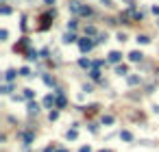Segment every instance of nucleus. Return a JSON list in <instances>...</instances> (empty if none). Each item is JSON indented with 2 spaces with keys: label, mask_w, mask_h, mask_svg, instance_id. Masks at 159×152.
Here are the masks:
<instances>
[{
  "label": "nucleus",
  "mask_w": 159,
  "mask_h": 152,
  "mask_svg": "<svg viewBox=\"0 0 159 152\" xmlns=\"http://www.w3.org/2000/svg\"><path fill=\"white\" fill-rule=\"evenodd\" d=\"M137 41H139V43H148V41H151V39H148V37H146V35H139V37H137Z\"/></svg>",
  "instance_id": "9"
},
{
  "label": "nucleus",
  "mask_w": 159,
  "mask_h": 152,
  "mask_svg": "<svg viewBox=\"0 0 159 152\" xmlns=\"http://www.w3.org/2000/svg\"><path fill=\"white\" fill-rule=\"evenodd\" d=\"M129 83H131V85H137L139 78H137V76H129Z\"/></svg>",
  "instance_id": "10"
},
{
  "label": "nucleus",
  "mask_w": 159,
  "mask_h": 152,
  "mask_svg": "<svg viewBox=\"0 0 159 152\" xmlns=\"http://www.w3.org/2000/svg\"><path fill=\"white\" fill-rule=\"evenodd\" d=\"M46 152H55V148H46Z\"/></svg>",
  "instance_id": "18"
},
{
  "label": "nucleus",
  "mask_w": 159,
  "mask_h": 152,
  "mask_svg": "<svg viewBox=\"0 0 159 152\" xmlns=\"http://www.w3.org/2000/svg\"><path fill=\"white\" fill-rule=\"evenodd\" d=\"M120 59H122V55H120V52H111V55H109V61H111V63H118Z\"/></svg>",
  "instance_id": "3"
},
{
  "label": "nucleus",
  "mask_w": 159,
  "mask_h": 152,
  "mask_svg": "<svg viewBox=\"0 0 159 152\" xmlns=\"http://www.w3.org/2000/svg\"><path fill=\"white\" fill-rule=\"evenodd\" d=\"M63 41H65V43H72V41H76V37H74L72 33H65V35H63Z\"/></svg>",
  "instance_id": "4"
},
{
  "label": "nucleus",
  "mask_w": 159,
  "mask_h": 152,
  "mask_svg": "<svg viewBox=\"0 0 159 152\" xmlns=\"http://www.w3.org/2000/svg\"><path fill=\"white\" fill-rule=\"evenodd\" d=\"M24 98H33V91H31V89H24Z\"/></svg>",
  "instance_id": "16"
},
{
  "label": "nucleus",
  "mask_w": 159,
  "mask_h": 152,
  "mask_svg": "<svg viewBox=\"0 0 159 152\" xmlns=\"http://www.w3.org/2000/svg\"><path fill=\"white\" fill-rule=\"evenodd\" d=\"M102 122H105V124H111V122H114V118H111V115H107V118H102Z\"/></svg>",
  "instance_id": "17"
},
{
  "label": "nucleus",
  "mask_w": 159,
  "mask_h": 152,
  "mask_svg": "<svg viewBox=\"0 0 159 152\" xmlns=\"http://www.w3.org/2000/svg\"><path fill=\"white\" fill-rule=\"evenodd\" d=\"M22 141H24V146H31V141H33V133H22Z\"/></svg>",
  "instance_id": "2"
},
{
  "label": "nucleus",
  "mask_w": 159,
  "mask_h": 152,
  "mask_svg": "<svg viewBox=\"0 0 159 152\" xmlns=\"http://www.w3.org/2000/svg\"><path fill=\"white\" fill-rule=\"evenodd\" d=\"M118 74H122V76H124V74H126V67H124V65H120V67H118Z\"/></svg>",
  "instance_id": "15"
},
{
  "label": "nucleus",
  "mask_w": 159,
  "mask_h": 152,
  "mask_svg": "<svg viewBox=\"0 0 159 152\" xmlns=\"http://www.w3.org/2000/svg\"><path fill=\"white\" fill-rule=\"evenodd\" d=\"M61 152H68V150H61Z\"/></svg>",
  "instance_id": "20"
},
{
  "label": "nucleus",
  "mask_w": 159,
  "mask_h": 152,
  "mask_svg": "<svg viewBox=\"0 0 159 152\" xmlns=\"http://www.w3.org/2000/svg\"><path fill=\"white\" fill-rule=\"evenodd\" d=\"M46 2H48V4H50V2H55V0H46Z\"/></svg>",
  "instance_id": "19"
},
{
  "label": "nucleus",
  "mask_w": 159,
  "mask_h": 152,
  "mask_svg": "<svg viewBox=\"0 0 159 152\" xmlns=\"http://www.w3.org/2000/svg\"><path fill=\"white\" fill-rule=\"evenodd\" d=\"M65 104V98L63 96H59V100H57V106H63Z\"/></svg>",
  "instance_id": "14"
},
{
  "label": "nucleus",
  "mask_w": 159,
  "mask_h": 152,
  "mask_svg": "<svg viewBox=\"0 0 159 152\" xmlns=\"http://www.w3.org/2000/svg\"><path fill=\"white\" fill-rule=\"evenodd\" d=\"M129 57H131V61H139V59H142L144 55H142V52H131Z\"/></svg>",
  "instance_id": "5"
},
{
  "label": "nucleus",
  "mask_w": 159,
  "mask_h": 152,
  "mask_svg": "<svg viewBox=\"0 0 159 152\" xmlns=\"http://www.w3.org/2000/svg\"><path fill=\"white\" fill-rule=\"evenodd\" d=\"M15 78V72H13V70H9V72L5 74V80H13Z\"/></svg>",
  "instance_id": "8"
},
{
  "label": "nucleus",
  "mask_w": 159,
  "mask_h": 152,
  "mask_svg": "<svg viewBox=\"0 0 159 152\" xmlns=\"http://www.w3.org/2000/svg\"><path fill=\"white\" fill-rule=\"evenodd\" d=\"M120 137H122V139H126V141H131V133H129V130H124Z\"/></svg>",
  "instance_id": "12"
},
{
  "label": "nucleus",
  "mask_w": 159,
  "mask_h": 152,
  "mask_svg": "<svg viewBox=\"0 0 159 152\" xmlns=\"http://www.w3.org/2000/svg\"><path fill=\"white\" fill-rule=\"evenodd\" d=\"M68 139H76V130H68V135H65Z\"/></svg>",
  "instance_id": "11"
},
{
  "label": "nucleus",
  "mask_w": 159,
  "mask_h": 152,
  "mask_svg": "<svg viewBox=\"0 0 159 152\" xmlns=\"http://www.w3.org/2000/svg\"><path fill=\"white\" fill-rule=\"evenodd\" d=\"M39 111V106H37V102H31L29 104V113H37Z\"/></svg>",
  "instance_id": "7"
},
{
  "label": "nucleus",
  "mask_w": 159,
  "mask_h": 152,
  "mask_svg": "<svg viewBox=\"0 0 159 152\" xmlns=\"http://www.w3.org/2000/svg\"><path fill=\"white\" fill-rule=\"evenodd\" d=\"M20 74H22V76H31V72H29V67H22V70H20Z\"/></svg>",
  "instance_id": "13"
},
{
  "label": "nucleus",
  "mask_w": 159,
  "mask_h": 152,
  "mask_svg": "<svg viewBox=\"0 0 159 152\" xmlns=\"http://www.w3.org/2000/svg\"><path fill=\"white\" fill-rule=\"evenodd\" d=\"M44 104H46V106H52V104H55V98H52V96H46V98H44Z\"/></svg>",
  "instance_id": "6"
},
{
  "label": "nucleus",
  "mask_w": 159,
  "mask_h": 152,
  "mask_svg": "<svg viewBox=\"0 0 159 152\" xmlns=\"http://www.w3.org/2000/svg\"><path fill=\"white\" fill-rule=\"evenodd\" d=\"M79 46H81V50H83V52H87V50H92L94 41H89V39H81V43H79Z\"/></svg>",
  "instance_id": "1"
}]
</instances>
